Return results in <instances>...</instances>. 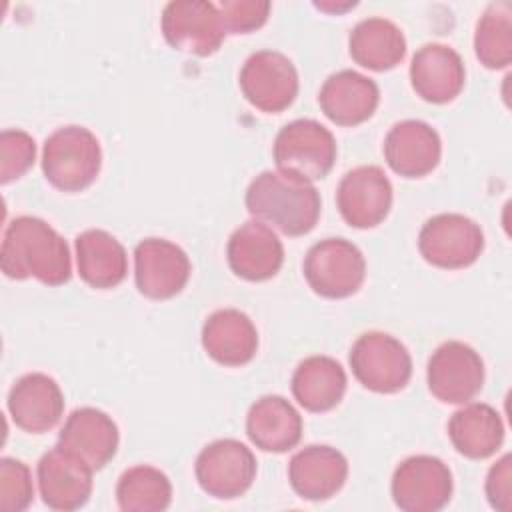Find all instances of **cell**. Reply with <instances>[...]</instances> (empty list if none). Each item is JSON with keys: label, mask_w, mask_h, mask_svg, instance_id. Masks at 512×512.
<instances>
[{"label": "cell", "mask_w": 512, "mask_h": 512, "mask_svg": "<svg viewBox=\"0 0 512 512\" xmlns=\"http://www.w3.org/2000/svg\"><path fill=\"white\" fill-rule=\"evenodd\" d=\"M226 256L230 270L238 278L264 282L280 272L284 264V246L268 224L248 220L232 232Z\"/></svg>", "instance_id": "cell-17"}, {"label": "cell", "mask_w": 512, "mask_h": 512, "mask_svg": "<svg viewBox=\"0 0 512 512\" xmlns=\"http://www.w3.org/2000/svg\"><path fill=\"white\" fill-rule=\"evenodd\" d=\"M474 54L490 70H502L512 62V6L492 2L476 22Z\"/></svg>", "instance_id": "cell-30"}, {"label": "cell", "mask_w": 512, "mask_h": 512, "mask_svg": "<svg viewBox=\"0 0 512 512\" xmlns=\"http://www.w3.org/2000/svg\"><path fill=\"white\" fill-rule=\"evenodd\" d=\"M486 498L494 510L508 512L512 502V458L510 454H504L486 476Z\"/></svg>", "instance_id": "cell-34"}, {"label": "cell", "mask_w": 512, "mask_h": 512, "mask_svg": "<svg viewBox=\"0 0 512 512\" xmlns=\"http://www.w3.org/2000/svg\"><path fill=\"white\" fill-rule=\"evenodd\" d=\"M254 220L276 228L286 236H304L320 218V194L310 182L282 172L264 170L248 186L244 196Z\"/></svg>", "instance_id": "cell-2"}, {"label": "cell", "mask_w": 512, "mask_h": 512, "mask_svg": "<svg viewBox=\"0 0 512 512\" xmlns=\"http://www.w3.org/2000/svg\"><path fill=\"white\" fill-rule=\"evenodd\" d=\"M118 444L120 432L112 416L92 406L70 412L58 434V446L86 462L94 472L116 456Z\"/></svg>", "instance_id": "cell-16"}, {"label": "cell", "mask_w": 512, "mask_h": 512, "mask_svg": "<svg viewBox=\"0 0 512 512\" xmlns=\"http://www.w3.org/2000/svg\"><path fill=\"white\" fill-rule=\"evenodd\" d=\"M390 490L404 512H438L452 498V472L440 458L416 454L396 466Z\"/></svg>", "instance_id": "cell-10"}, {"label": "cell", "mask_w": 512, "mask_h": 512, "mask_svg": "<svg viewBox=\"0 0 512 512\" xmlns=\"http://www.w3.org/2000/svg\"><path fill=\"white\" fill-rule=\"evenodd\" d=\"M466 68L460 54L442 42H428L410 62V84L430 104L452 102L464 88Z\"/></svg>", "instance_id": "cell-18"}, {"label": "cell", "mask_w": 512, "mask_h": 512, "mask_svg": "<svg viewBox=\"0 0 512 512\" xmlns=\"http://www.w3.org/2000/svg\"><path fill=\"white\" fill-rule=\"evenodd\" d=\"M422 258L444 270L472 266L484 250V232L480 224L458 212H442L428 218L418 234Z\"/></svg>", "instance_id": "cell-7"}, {"label": "cell", "mask_w": 512, "mask_h": 512, "mask_svg": "<svg viewBox=\"0 0 512 512\" xmlns=\"http://www.w3.org/2000/svg\"><path fill=\"white\" fill-rule=\"evenodd\" d=\"M448 436L458 454L470 460H484L502 446L504 422L484 402H466L448 420Z\"/></svg>", "instance_id": "cell-26"}, {"label": "cell", "mask_w": 512, "mask_h": 512, "mask_svg": "<svg viewBox=\"0 0 512 512\" xmlns=\"http://www.w3.org/2000/svg\"><path fill=\"white\" fill-rule=\"evenodd\" d=\"M348 378L342 364L330 356H308L292 374V394L308 412L336 408L346 392Z\"/></svg>", "instance_id": "cell-27"}, {"label": "cell", "mask_w": 512, "mask_h": 512, "mask_svg": "<svg viewBox=\"0 0 512 512\" xmlns=\"http://www.w3.org/2000/svg\"><path fill=\"white\" fill-rule=\"evenodd\" d=\"M102 148L94 132L68 124L54 130L42 148V172L62 192H80L100 174Z\"/></svg>", "instance_id": "cell-3"}, {"label": "cell", "mask_w": 512, "mask_h": 512, "mask_svg": "<svg viewBox=\"0 0 512 512\" xmlns=\"http://www.w3.org/2000/svg\"><path fill=\"white\" fill-rule=\"evenodd\" d=\"M348 52L362 68L384 72L396 68L406 56V38L392 20L370 16L352 28Z\"/></svg>", "instance_id": "cell-28"}, {"label": "cell", "mask_w": 512, "mask_h": 512, "mask_svg": "<svg viewBox=\"0 0 512 512\" xmlns=\"http://www.w3.org/2000/svg\"><path fill=\"white\" fill-rule=\"evenodd\" d=\"M190 272L188 254L166 238H144L134 248L136 288L150 300H168L180 294Z\"/></svg>", "instance_id": "cell-13"}, {"label": "cell", "mask_w": 512, "mask_h": 512, "mask_svg": "<svg viewBox=\"0 0 512 512\" xmlns=\"http://www.w3.org/2000/svg\"><path fill=\"white\" fill-rule=\"evenodd\" d=\"M226 34H250L266 24L272 4L268 0H222L216 4Z\"/></svg>", "instance_id": "cell-33"}, {"label": "cell", "mask_w": 512, "mask_h": 512, "mask_svg": "<svg viewBox=\"0 0 512 512\" xmlns=\"http://www.w3.org/2000/svg\"><path fill=\"white\" fill-rule=\"evenodd\" d=\"M302 428L300 412L278 394L258 398L246 414V434L264 452L282 454L296 448Z\"/></svg>", "instance_id": "cell-24"}, {"label": "cell", "mask_w": 512, "mask_h": 512, "mask_svg": "<svg viewBox=\"0 0 512 512\" xmlns=\"http://www.w3.org/2000/svg\"><path fill=\"white\" fill-rule=\"evenodd\" d=\"M348 478L346 456L326 444H310L298 450L288 464L292 490L310 502L332 498Z\"/></svg>", "instance_id": "cell-21"}, {"label": "cell", "mask_w": 512, "mask_h": 512, "mask_svg": "<svg viewBox=\"0 0 512 512\" xmlns=\"http://www.w3.org/2000/svg\"><path fill=\"white\" fill-rule=\"evenodd\" d=\"M0 266L12 280L32 276L46 286H62L72 276L66 240L46 220L36 216H18L6 226Z\"/></svg>", "instance_id": "cell-1"}, {"label": "cell", "mask_w": 512, "mask_h": 512, "mask_svg": "<svg viewBox=\"0 0 512 512\" xmlns=\"http://www.w3.org/2000/svg\"><path fill=\"white\" fill-rule=\"evenodd\" d=\"M6 406L20 430L42 434L60 422L64 414V394L52 376L30 372L14 382Z\"/></svg>", "instance_id": "cell-19"}, {"label": "cell", "mask_w": 512, "mask_h": 512, "mask_svg": "<svg viewBox=\"0 0 512 512\" xmlns=\"http://www.w3.org/2000/svg\"><path fill=\"white\" fill-rule=\"evenodd\" d=\"M116 502L124 512H162L172 502L170 478L148 464L132 466L118 478Z\"/></svg>", "instance_id": "cell-29"}, {"label": "cell", "mask_w": 512, "mask_h": 512, "mask_svg": "<svg viewBox=\"0 0 512 512\" xmlns=\"http://www.w3.org/2000/svg\"><path fill=\"white\" fill-rule=\"evenodd\" d=\"M36 160V142L24 130H2L0 134V182L22 178Z\"/></svg>", "instance_id": "cell-31"}, {"label": "cell", "mask_w": 512, "mask_h": 512, "mask_svg": "<svg viewBox=\"0 0 512 512\" xmlns=\"http://www.w3.org/2000/svg\"><path fill=\"white\" fill-rule=\"evenodd\" d=\"M92 472L86 462L56 444L38 460L36 468L42 502L60 512L82 508L92 494Z\"/></svg>", "instance_id": "cell-15"}, {"label": "cell", "mask_w": 512, "mask_h": 512, "mask_svg": "<svg viewBox=\"0 0 512 512\" xmlns=\"http://www.w3.org/2000/svg\"><path fill=\"white\" fill-rule=\"evenodd\" d=\"M244 98L266 114H278L298 96V70L276 50H258L246 58L238 76Z\"/></svg>", "instance_id": "cell-9"}, {"label": "cell", "mask_w": 512, "mask_h": 512, "mask_svg": "<svg viewBox=\"0 0 512 512\" xmlns=\"http://www.w3.org/2000/svg\"><path fill=\"white\" fill-rule=\"evenodd\" d=\"M428 390L444 404H466L484 386V360L480 354L460 342L440 344L428 358Z\"/></svg>", "instance_id": "cell-12"}, {"label": "cell", "mask_w": 512, "mask_h": 512, "mask_svg": "<svg viewBox=\"0 0 512 512\" xmlns=\"http://www.w3.org/2000/svg\"><path fill=\"white\" fill-rule=\"evenodd\" d=\"M354 378L378 394H394L406 388L412 376L408 348L392 334L370 330L360 334L348 354Z\"/></svg>", "instance_id": "cell-5"}, {"label": "cell", "mask_w": 512, "mask_h": 512, "mask_svg": "<svg viewBox=\"0 0 512 512\" xmlns=\"http://www.w3.org/2000/svg\"><path fill=\"white\" fill-rule=\"evenodd\" d=\"M202 346L222 366H244L256 356L258 330L248 314L236 308H222L206 318Z\"/></svg>", "instance_id": "cell-23"}, {"label": "cell", "mask_w": 512, "mask_h": 512, "mask_svg": "<svg viewBox=\"0 0 512 512\" xmlns=\"http://www.w3.org/2000/svg\"><path fill=\"white\" fill-rule=\"evenodd\" d=\"M162 34L180 52L194 56L214 54L226 36L220 10L208 0H172L162 10Z\"/></svg>", "instance_id": "cell-11"}, {"label": "cell", "mask_w": 512, "mask_h": 512, "mask_svg": "<svg viewBox=\"0 0 512 512\" xmlns=\"http://www.w3.org/2000/svg\"><path fill=\"white\" fill-rule=\"evenodd\" d=\"M336 154L334 134L312 118H298L282 126L272 148L278 172L310 184L332 170Z\"/></svg>", "instance_id": "cell-4"}, {"label": "cell", "mask_w": 512, "mask_h": 512, "mask_svg": "<svg viewBox=\"0 0 512 512\" xmlns=\"http://www.w3.org/2000/svg\"><path fill=\"white\" fill-rule=\"evenodd\" d=\"M194 474L208 496L234 500L250 490L256 478V458L240 440L220 438L200 450Z\"/></svg>", "instance_id": "cell-8"}, {"label": "cell", "mask_w": 512, "mask_h": 512, "mask_svg": "<svg viewBox=\"0 0 512 512\" xmlns=\"http://www.w3.org/2000/svg\"><path fill=\"white\" fill-rule=\"evenodd\" d=\"M314 6L316 8H320V10H324V12H344V10H348V8H354L356 6V2H314Z\"/></svg>", "instance_id": "cell-35"}, {"label": "cell", "mask_w": 512, "mask_h": 512, "mask_svg": "<svg viewBox=\"0 0 512 512\" xmlns=\"http://www.w3.org/2000/svg\"><path fill=\"white\" fill-rule=\"evenodd\" d=\"M304 278L322 298H348L366 278V260L356 244L346 238H324L306 252Z\"/></svg>", "instance_id": "cell-6"}, {"label": "cell", "mask_w": 512, "mask_h": 512, "mask_svg": "<svg viewBox=\"0 0 512 512\" xmlns=\"http://www.w3.org/2000/svg\"><path fill=\"white\" fill-rule=\"evenodd\" d=\"M392 182L380 166L366 164L348 170L336 188L340 216L352 228H374L392 208Z\"/></svg>", "instance_id": "cell-14"}, {"label": "cell", "mask_w": 512, "mask_h": 512, "mask_svg": "<svg viewBox=\"0 0 512 512\" xmlns=\"http://www.w3.org/2000/svg\"><path fill=\"white\" fill-rule=\"evenodd\" d=\"M34 500L30 468L16 458L0 460V510L22 512Z\"/></svg>", "instance_id": "cell-32"}, {"label": "cell", "mask_w": 512, "mask_h": 512, "mask_svg": "<svg viewBox=\"0 0 512 512\" xmlns=\"http://www.w3.org/2000/svg\"><path fill=\"white\" fill-rule=\"evenodd\" d=\"M384 158L398 176L422 178L442 158L440 134L424 120L396 122L384 138Z\"/></svg>", "instance_id": "cell-20"}, {"label": "cell", "mask_w": 512, "mask_h": 512, "mask_svg": "<svg viewBox=\"0 0 512 512\" xmlns=\"http://www.w3.org/2000/svg\"><path fill=\"white\" fill-rule=\"evenodd\" d=\"M80 278L98 290L118 286L128 274V254L110 232L88 228L74 240Z\"/></svg>", "instance_id": "cell-25"}, {"label": "cell", "mask_w": 512, "mask_h": 512, "mask_svg": "<svg viewBox=\"0 0 512 512\" xmlns=\"http://www.w3.org/2000/svg\"><path fill=\"white\" fill-rule=\"evenodd\" d=\"M318 102L330 122L358 126L376 112L380 90L372 78L356 70H338L324 80Z\"/></svg>", "instance_id": "cell-22"}]
</instances>
